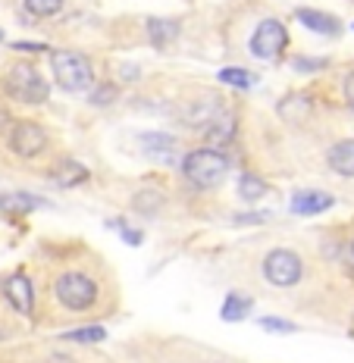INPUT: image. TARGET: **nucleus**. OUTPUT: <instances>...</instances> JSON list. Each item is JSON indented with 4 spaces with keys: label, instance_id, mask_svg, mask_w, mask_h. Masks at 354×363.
I'll list each match as a JSON object with an SVG mask.
<instances>
[{
    "label": "nucleus",
    "instance_id": "f257e3e1",
    "mask_svg": "<svg viewBox=\"0 0 354 363\" xmlns=\"http://www.w3.org/2000/svg\"><path fill=\"white\" fill-rule=\"evenodd\" d=\"M182 176L192 182L194 188H216L229 176V157L220 147H194L182 160Z\"/></svg>",
    "mask_w": 354,
    "mask_h": 363
},
{
    "label": "nucleus",
    "instance_id": "f03ea898",
    "mask_svg": "<svg viewBox=\"0 0 354 363\" xmlns=\"http://www.w3.org/2000/svg\"><path fill=\"white\" fill-rule=\"evenodd\" d=\"M4 88H6V94H10L13 101L28 104V107L44 104L50 97V85L44 82V75L38 72L35 63H28V60H19V63H13L10 69H6Z\"/></svg>",
    "mask_w": 354,
    "mask_h": 363
},
{
    "label": "nucleus",
    "instance_id": "7ed1b4c3",
    "mask_svg": "<svg viewBox=\"0 0 354 363\" xmlns=\"http://www.w3.org/2000/svg\"><path fill=\"white\" fill-rule=\"evenodd\" d=\"M50 69H54V82L70 94H82L92 91L94 85V69L88 57L75 54V50H54L50 54Z\"/></svg>",
    "mask_w": 354,
    "mask_h": 363
},
{
    "label": "nucleus",
    "instance_id": "20e7f679",
    "mask_svg": "<svg viewBox=\"0 0 354 363\" xmlns=\"http://www.w3.org/2000/svg\"><path fill=\"white\" fill-rule=\"evenodd\" d=\"M54 294L60 301L63 310H72V313H85L97 304V282L88 272L70 269V272H60L57 282H54Z\"/></svg>",
    "mask_w": 354,
    "mask_h": 363
},
{
    "label": "nucleus",
    "instance_id": "39448f33",
    "mask_svg": "<svg viewBox=\"0 0 354 363\" xmlns=\"http://www.w3.org/2000/svg\"><path fill=\"white\" fill-rule=\"evenodd\" d=\"M301 276H304V260L292 247H273L263 257V279L273 289H295Z\"/></svg>",
    "mask_w": 354,
    "mask_h": 363
},
{
    "label": "nucleus",
    "instance_id": "423d86ee",
    "mask_svg": "<svg viewBox=\"0 0 354 363\" xmlns=\"http://www.w3.org/2000/svg\"><path fill=\"white\" fill-rule=\"evenodd\" d=\"M50 145L48 138V128L41 123H32V119H22L10 128V150L22 160H35L38 154H44Z\"/></svg>",
    "mask_w": 354,
    "mask_h": 363
},
{
    "label": "nucleus",
    "instance_id": "0eeeda50",
    "mask_svg": "<svg viewBox=\"0 0 354 363\" xmlns=\"http://www.w3.org/2000/svg\"><path fill=\"white\" fill-rule=\"evenodd\" d=\"M289 44V28L280 19H263L258 28H254L251 38V54L258 60H276Z\"/></svg>",
    "mask_w": 354,
    "mask_h": 363
},
{
    "label": "nucleus",
    "instance_id": "6e6552de",
    "mask_svg": "<svg viewBox=\"0 0 354 363\" xmlns=\"http://www.w3.org/2000/svg\"><path fill=\"white\" fill-rule=\"evenodd\" d=\"M4 298L10 301V307L22 316L35 313V285L26 272H13V276L4 279Z\"/></svg>",
    "mask_w": 354,
    "mask_h": 363
},
{
    "label": "nucleus",
    "instance_id": "1a4fd4ad",
    "mask_svg": "<svg viewBox=\"0 0 354 363\" xmlns=\"http://www.w3.org/2000/svg\"><path fill=\"white\" fill-rule=\"evenodd\" d=\"M220 113H223L220 97L204 94L201 101L188 104V107L182 110V123H185V125H192V128H210V125H214V119L220 116Z\"/></svg>",
    "mask_w": 354,
    "mask_h": 363
},
{
    "label": "nucleus",
    "instance_id": "9d476101",
    "mask_svg": "<svg viewBox=\"0 0 354 363\" xmlns=\"http://www.w3.org/2000/svg\"><path fill=\"white\" fill-rule=\"evenodd\" d=\"M333 203H336V198L329 191L304 188V191H295V198H292V213L295 216H317V213H326Z\"/></svg>",
    "mask_w": 354,
    "mask_h": 363
},
{
    "label": "nucleus",
    "instance_id": "9b49d317",
    "mask_svg": "<svg viewBox=\"0 0 354 363\" xmlns=\"http://www.w3.org/2000/svg\"><path fill=\"white\" fill-rule=\"evenodd\" d=\"M50 179H54L60 188H75V185H85V182L92 179V169H88L85 163L72 160V157H60L54 163V169H50Z\"/></svg>",
    "mask_w": 354,
    "mask_h": 363
},
{
    "label": "nucleus",
    "instance_id": "f8f14e48",
    "mask_svg": "<svg viewBox=\"0 0 354 363\" xmlns=\"http://www.w3.org/2000/svg\"><path fill=\"white\" fill-rule=\"evenodd\" d=\"M138 145H141V150H145L148 157H154V160H172L176 150H179V141L172 138V135H167V132H145L138 138Z\"/></svg>",
    "mask_w": 354,
    "mask_h": 363
},
{
    "label": "nucleus",
    "instance_id": "ddd939ff",
    "mask_svg": "<svg viewBox=\"0 0 354 363\" xmlns=\"http://www.w3.org/2000/svg\"><path fill=\"white\" fill-rule=\"evenodd\" d=\"M295 19L301 26L307 28V32H317V35H338L342 32V22L336 16H329V13H320V10H295Z\"/></svg>",
    "mask_w": 354,
    "mask_h": 363
},
{
    "label": "nucleus",
    "instance_id": "4468645a",
    "mask_svg": "<svg viewBox=\"0 0 354 363\" xmlns=\"http://www.w3.org/2000/svg\"><path fill=\"white\" fill-rule=\"evenodd\" d=\"M326 163L329 169L338 172L345 179H354V138H345V141H336L326 154Z\"/></svg>",
    "mask_w": 354,
    "mask_h": 363
},
{
    "label": "nucleus",
    "instance_id": "2eb2a0df",
    "mask_svg": "<svg viewBox=\"0 0 354 363\" xmlns=\"http://www.w3.org/2000/svg\"><path fill=\"white\" fill-rule=\"evenodd\" d=\"M163 207H167V194L160 188H141L132 194V210L141 216H157Z\"/></svg>",
    "mask_w": 354,
    "mask_h": 363
},
{
    "label": "nucleus",
    "instance_id": "dca6fc26",
    "mask_svg": "<svg viewBox=\"0 0 354 363\" xmlns=\"http://www.w3.org/2000/svg\"><path fill=\"white\" fill-rule=\"evenodd\" d=\"M251 307H254V301L248 298V294H242V291H229V294H226V301H223L220 316H223L226 323H242V320H248Z\"/></svg>",
    "mask_w": 354,
    "mask_h": 363
},
{
    "label": "nucleus",
    "instance_id": "f3484780",
    "mask_svg": "<svg viewBox=\"0 0 354 363\" xmlns=\"http://www.w3.org/2000/svg\"><path fill=\"white\" fill-rule=\"evenodd\" d=\"M35 207H48V201L38 198V194H26V191L0 194V210H6V213H28Z\"/></svg>",
    "mask_w": 354,
    "mask_h": 363
},
{
    "label": "nucleus",
    "instance_id": "a211bd4d",
    "mask_svg": "<svg viewBox=\"0 0 354 363\" xmlns=\"http://www.w3.org/2000/svg\"><path fill=\"white\" fill-rule=\"evenodd\" d=\"M148 32H150L154 48H167V44H172L179 38V22L176 19H150Z\"/></svg>",
    "mask_w": 354,
    "mask_h": 363
},
{
    "label": "nucleus",
    "instance_id": "6ab92c4d",
    "mask_svg": "<svg viewBox=\"0 0 354 363\" xmlns=\"http://www.w3.org/2000/svg\"><path fill=\"white\" fill-rule=\"evenodd\" d=\"M267 191H270V185L260 176L245 172V176L238 179V198H242L245 203H258L260 198H267Z\"/></svg>",
    "mask_w": 354,
    "mask_h": 363
},
{
    "label": "nucleus",
    "instance_id": "aec40b11",
    "mask_svg": "<svg viewBox=\"0 0 354 363\" xmlns=\"http://www.w3.org/2000/svg\"><path fill=\"white\" fill-rule=\"evenodd\" d=\"M119 97V85H113V82H94L92 91H88V104L92 107H113Z\"/></svg>",
    "mask_w": 354,
    "mask_h": 363
},
{
    "label": "nucleus",
    "instance_id": "412c9836",
    "mask_svg": "<svg viewBox=\"0 0 354 363\" xmlns=\"http://www.w3.org/2000/svg\"><path fill=\"white\" fill-rule=\"evenodd\" d=\"M220 82L223 85H229V88H254L258 85V75H251L248 69H242V66H229V69H223L220 72Z\"/></svg>",
    "mask_w": 354,
    "mask_h": 363
},
{
    "label": "nucleus",
    "instance_id": "4be33fe9",
    "mask_svg": "<svg viewBox=\"0 0 354 363\" xmlns=\"http://www.w3.org/2000/svg\"><path fill=\"white\" fill-rule=\"evenodd\" d=\"M66 342H79V345H97L107 338V329L104 326H79V329H70L63 332Z\"/></svg>",
    "mask_w": 354,
    "mask_h": 363
},
{
    "label": "nucleus",
    "instance_id": "5701e85b",
    "mask_svg": "<svg viewBox=\"0 0 354 363\" xmlns=\"http://www.w3.org/2000/svg\"><path fill=\"white\" fill-rule=\"evenodd\" d=\"M26 4V10L32 13L38 19H48V16H57L60 10H63V0H22Z\"/></svg>",
    "mask_w": 354,
    "mask_h": 363
},
{
    "label": "nucleus",
    "instance_id": "b1692460",
    "mask_svg": "<svg viewBox=\"0 0 354 363\" xmlns=\"http://www.w3.org/2000/svg\"><path fill=\"white\" fill-rule=\"evenodd\" d=\"M263 329H273V332H282V335H289V332H298V326L292 320H282V316H263L260 320Z\"/></svg>",
    "mask_w": 354,
    "mask_h": 363
},
{
    "label": "nucleus",
    "instance_id": "393cba45",
    "mask_svg": "<svg viewBox=\"0 0 354 363\" xmlns=\"http://www.w3.org/2000/svg\"><path fill=\"white\" fill-rule=\"evenodd\" d=\"M326 66H329V60H307V57L292 60V69L295 72H320V69H326Z\"/></svg>",
    "mask_w": 354,
    "mask_h": 363
},
{
    "label": "nucleus",
    "instance_id": "a878e982",
    "mask_svg": "<svg viewBox=\"0 0 354 363\" xmlns=\"http://www.w3.org/2000/svg\"><path fill=\"white\" fill-rule=\"evenodd\" d=\"M13 50H19V54H48V44H41V41H16L13 44Z\"/></svg>",
    "mask_w": 354,
    "mask_h": 363
},
{
    "label": "nucleus",
    "instance_id": "bb28decb",
    "mask_svg": "<svg viewBox=\"0 0 354 363\" xmlns=\"http://www.w3.org/2000/svg\"><path fill=\"white\" fill-rule=\"evenodd\" d=\"M270 213H238L236 223H267Z\"/></svg>",
    "mask_w": 354,
    "mask_h": 363
},
{
    "label": "nucleus",
    "instance_id": "cd10ccee",
    "mask_svg": "<svg viewBox=\"0 0 354 363\" xmlns=\"http://www.w3.org/2000/svg\"><path fill=\"white\" fill-rule=\"evenodd\" d=\"M345 97L354 104V75H348V82H345Z\"/></svg>",
    "mask_w": 354,
    "mask_h": 363
},
{
    "label": "nucleus",
    "instance_id": "c85d7f7f",
    "mask_svg": "<svg viewBox=\"0 0 354 363\" xmlns=\"http://www.w3.org/2000/svg\"><path fill=\"white\" fill-rule=\"evenodd\" d=\"M0 44H4V32H0Z\"/></svg>",
    "mask_w": 354,
    "mask_h": 363
},
{
    "label": "nucleus",
    "instance_id": "c756f323",
    "mask_svg": "<svg viewBox=\"0 0 354 363\" xmlns=\"http://www.w3.org/2000/svg\"><path fill=\"white\" fill-rule=\"evenodd\" d=\"M351 254H354V241H351Z\"/></svg>",
    "mask_w": 354,
    "mask_h": 363
}]
</instances>
